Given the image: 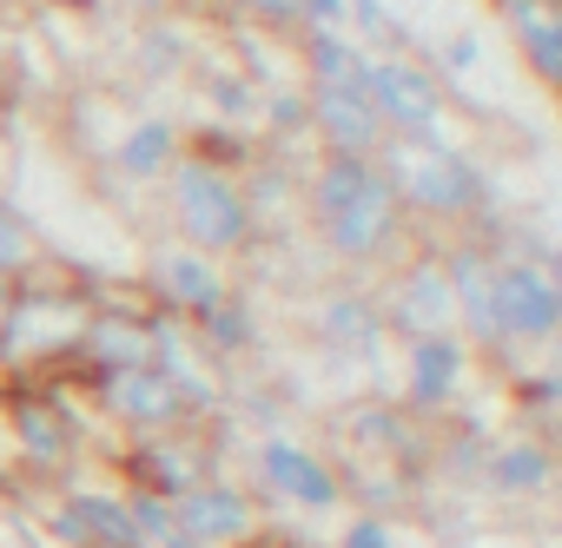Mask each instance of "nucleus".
<instances>
[{"instance_id": "f257e3e1", "label": "nucleus", "mask_w": 562, "mask_h": 548, "mask_svg": "<svg viewBox=\"0 0 562 548\" xmlns=\"http://www.w3.org/2000/svg\"><path fill=\"white\" fill-rule=\"evenodd\" d=\"M299 218L312 225V238L325 244V258L345 264V271H391L417 244V231H411L391 179L378 172V159L318 152L305 165Z\"/></svg>"}, {"instance_id": "f03ea898", "label": "nucleus", "mask_w": 562, "mask_h": 548, "mask_svg": "<svg viewBox=\"0 0 562 548\" xmlns=\"http://www.w3.org/2000/svg\"><path fill=\"white\" fill-rule=\"evenodd\" d=\"M378 172L391 179L404 218L417 238H457L470 225H483L490 212H503V185L496 172L457 139V133H437V139H384L378 146Z\"/></svg>"}, {"instance_id": "7ed1b4c3", "label": "nucleus", "mask_w": 562, "mask_h": 548, "mask_svg": "<svg viewBox=\"0 0 562 548\" xmlns=\"http://www.w3.org/2000/svg\"><path fill=\"white\" fill-rule=\"evenodd\" d=\"M93 305L74 278V264H47L34 278L14 285V311H8V331H0V377L8 384H41V377H60V364L74 357L80 331H87Z\"/></svg>"}, {"instance_id": "20e7f679", "label": "nucleus", "mask_w": 562, "mask_h": 548, "mask_svg": "<svg viewBox=\"0 0 562 548\" xmlns=\"http://www.w3.org/2000/svg\"><path fill=\"white\" fill-rule=\"evenodd\" d=\"M166 225L179 244L205 251V258H251L265 238H258V218L245 205V185L218 165H199V159H179L166 172Z\"/></svg>"}, {"instance_id": "39448f33", "label": "nucleus", "mask_w": 562, "mask_h": 548, "mask_svg": "<svg viewBox=\"0 0 562 548\" xmlns=\"http://www.w3.org/2000/svg\"><path fill=\"white\" fill-rule=\"evenodd\" d=\"M490 318H496V351L503 370L516 377L529 364H542L562 338V278L542 258H496L490 264Z\"/></svg>"}, {"instance_id": "423d86ee", "label": "nucleus", "mask_w": 562, "mask_h": 548, "mask_svg": "<svg viewBox=\"0 0 562 548\" xmlns=\"http://www.w3.org/2000/svg\"><path fill=\"white\" fill-rule=\"evenodd\" d=\"M245 463H251V495H258V509L265 502H285V509H299V515H338L345 509V476H338V463L325 456V449H312V443H299L292 430H265L251 449H245Z\"/></svg>"}, {"instance_id": "0eeeda50", "label": "nucleus", "mask_w": 562, "mask_h": 548, "mask_svg": "<svg viewBox=\"0 0 562 548\" xmlns=\"http://www.w3.org/2000/svg\"><path fill=\"white\" fill-rule=\"evenodd\" d=\"M378 318H384V338H397V344L457 331V298H450V278H443L437 238H417V244L384 271V285H378Z\"/></svg>"}, {"instance_id": "6e6552de", "label": "nucleus", "mask_w": 562, "mask_h": 548, "mask_svg": "<svg viewBox=\"0 0 562 548\" xmlns=\"http://www.w3.org/2000/svg\"><path fill=\"white\" fill-rule=\"evenodd\" d=\"M364 100L384 139H437L450 133V87L424 67V54H371Z\"/></svg>"}, {"instance_id": "1a4fd4ad", "label": "nucleus", "mask_w": 562, "mask_h": 548, "mask_svg": "<svg viewBox=\"0 0 562 548\" xmlns=\"http://www.w3.org/2000/svg\"><path fill=\"white\" fill-rule=\"evenodd\" d=\"M139 278V292H146V305L153 311H166V318H179V324H199L205 311H218L238 285H232V271L218 264V258H205V251H192V244H179V238H159L153 251H146V271H133Z\"/></svg>"}, {"instance_id": "9d476101", "label": "nucleus", "mask_w": 562, "mask_h": 548, "mask_svg": "<svg viewBox=\"0 0 562 548\" xmlns=\"http://www.w3.org/2000/svg\"><path fill=\"white\" fill-rule=\"evenodd\" d=\"M476 384V357L457 331H437V338H411L404 344V384H397V410L411 423H443L450 410H463Z\"/></svg>"}, {"instance_id": "9b49d317", "label": "nucleus", "mask_w": 562, "mask_h": 548, "mask_svg": "<svg viewBox=\"0 0 562 548\" xmlns=\"http://www.w3.org/2000/svg\"><path fill=\"white\" fill-rule=\"evenodd\" d=\"M265 528V509L245 482H232L225 469H212L205 482H192L172 502V541L166 548H245Z\"/></svg>"}, {"instance_id": "f8f14e48", "label": "nucleus", "mask_w": 562, "mask_h": 548, "mask_svg": "<svg viewBox=\"0 0 562 548\" xmlns=\"http://www.w3.org/2000/svg\"><path fill=\"white\" fill-rule=\"evenodd\" d=\"M41 528L60 548H146L133 515H126V495L100 489V482H80V476L54 489V502L41 509Z\"/></svg>"}, {"instance_id": "ddd939ff", "label": "nucleus", "mask_w": 562, "mask_h": 548, "mask_svg": "<svg viewBox=\"0 0 562 548\" xmlns=\"http://www.w3.org/2000/svg\"><path fill=\"white\" fill-rule=\"evenodd\" d=\"M87 410H100L113 430H126V443H133V436H172V430H192L186 403L172 397V384H166L153 364L100 377V384L87 390Z\"/></svg>"}, {"instance_id": "4468645a", "label": "nucleus", "mask_w": 562, "mask_h": 548, "mask_svg": "<svg viewBox=\"0 0 562 548\" xmlns=\"http://www.w3.org/2000/svg\"><path fill=\"white\" fill-rule=\"evenodd\" d=\"M218 463H212V443L199 430H172V436H133L120 449V476L126 489H146L159 502H179L192 482H205Z\"/></svg>"}, {"instance_id": "2eb2a0df", "label": "nucleus", "mask_w": 562, "mask_h": 548, "mask_svg": "<svg viewBox=\"0 0 562 548\" xmlns=\"http://www.w3.org/2000/svg\"><path fill=\"white\" fill-rule=\"evenodd\" d=\"M312 344L331 364H378L384 357V318H378V292L371 285H331L312 305Z\"/></svg>"}, {"instance_id": "dca6fc26", "label": "nucleus", "mask_w": 562, "mask_h": 548, "mask_svg": "<svg viewBox=\"0 0 562 548\" xmlns=\"http://www.w3.org/2000/svg\"><path fill=\"white\" fill-rule=\"evenodd\" d=\"M186 159V126L172 119V113H133L120 133H113V146H106V172L120 179V185H133V192H146V185H166V172Z\"/></svg>"}, {"instance_id": "f3484780", "label": "nucleus", "mask_w": 562, "mask_h": 548, "mask_svg": "<svg viewBox=\"0 0 562 548\" xmlns=\"http://www.w3.org/2000/svg\"><path fill=\"white\" fill-rule=\"evenodd\" d=\"M305 113H312V139H318V152L378 159L384 126H378V113H371L364 93H351V87H305Z\"/></svg>"}, {"instance_id": "a211bd4d", "label": "nucleus", "mask_w": 562, "mask_h": 548, "mask_svg": "<svg viewBox=\"0 0 562 548\" xmlns=\"http://www.w3.org/2000/svg\"><path fill=\"white\" fill-rule=\"evenodd\" d=\"M483 489L503 495V502H542L555 489V443L522 436V430L496 436L490 443V463H483Z\"/></svg>"}, {"instance_id": "6ab92c4d", "label": "nucleus", "mask_w": 562, "mask_h": 548, "mask_svg": "<svg viewBox=\"0 0 562 548\" xmlns=\"http://www.w3.org/2000/svg\"><path fill=\"white\" fill-rule=\"evenodd\" d=\"M536 87H562V0H490Z\"/></svg>"}, {"instance_id": "aec40b11", "label": "nucleus", "mask_w": 562, "mask_h": 548, "mask_svg": "<svg viewBox=\"0 0 562 548\" xmlns=\"http://www.w3.org/2000/svg\"><path fill=\"white\" fill-rule=\"evenodd\" d=\"M192 338H199V351L225 370V364H245V357H258L265 351V324H258V305L245 298V292H232L218 311H205L199 324H192Z\"/></svg>"}, {"instance_id": "412c9836", "label": "nucleus", "mask_w": 562, "mask_h": 548, "mask_svg": "<svg viewBox=\"0 0 562 548\" xmlns=\"http://www.w3.org/2000/svg\"><path fill=\"white\" fill-rule=\"evenodd\" d=\"M371 54L351 34H299V87H351L364 93Z\"/></svg>"}, {"instance_id": "4be33fe9", "label": "nucleus", "mask_w": 562, "mask_h": 548, "mask_svg": "<svg viewBox=\"0 0 562 548\" xmlns=\"http://www.w3.org/2000/svg\"><path fill=\"white\" fill-rule=\"evenodd\" d=\"M503 384H509V416H516V430L555 443V423H562V370L542 357V364H529V370H516V377H503Z\"/></svg>"}, {"instance_id": "5701e85b", "label": "nucleus", "mask_w": 562, "mask_h": 548, "mask_svg": "<svg viewBox=\"0 0 562 548\" xmlns=\"http://www.w3.org/2000/svg\"><path fill=\"white\" fill-rule=\"evenodd\" d=\"M47 264H54V244L34 225V212H21L14 198H0V278L21 285V278H34V271H47Z\"/></svg>"}, {"instance_id": "b1692460", "label": "nucleus", "mask_w": 562, "mask_h": 548, "mask_svg": "<svg viewBox=\"0 0 562 548\" xmlns=\"http://www.w3.org/2000/svg\"><path fill=\"white\" fill-rule=\"evenodd\" d=\"M345 34L364 54H424L417 27L391 8V0H345Z\"/></svg>"}, {"instance_id": "393cba45", "label": "nucleus", "mask_w": 562, "mask_h": 548, "mask_svg": "<svg viewBox=\"0 0 562 548\" xmlns=\"http://www.w3.org/2000/svg\"><path fill=\"white\" fill-rule=\"evenodd\" d=\"M133 67H139V80H179V73L192 67V34H186V21H179V14L139 21V34H133Z\"/></svg>"}, {"instance_id": "a878e982", "label": "nucleus", "mask_w": 562, "mask_h": 548, "mask_svg": "<svg viewBox=\"0 0 562 548\" xmlns=\"http://www.w3.org/2000/svg\"><path fill=\"white\" fill-rule=\"evenodd\" d=\"M186 159L218 165V172H232V179H238V172L258 159V133L225 126V119H192V133H186Z\"/></svg>"}, {"instance_id": "bb28decb", "label": "nucleus", "mask_w": 562, "mask_h": 548, "mask_svg": "<svg viewBox=\"0 0 562 548\" xmlns=\"http://www.w3.org/2000/svg\"><path fill=\"white\" fill-rule=\"evenodd\" d=\"M205 100H212L205 119H225V126L258 133V87H251L238 67H212V73H205Z\"/></svg>"}, {"instance_id": "cd10ccee", "label": "nucleus", "mask_w": 562, "mask_h": 548, "mask_svg": "<svg viewBox=\"0 0 562 548\" xmlns=\"http://www.w3.org/2000/svg\"><path fill=\"white\" fill-rule=\"evenodd\" d=\"M424 67H430L443 87H457L463 73H476V67H483V41H476V34H450V41L424 47Z\"/></svg>"}, {"instance_id": "c85d7f7f", "label": "nucleus", "mask_w": 562, "mask_h": 548, "mask_svg": "<svg viewBox=\"0 0 562 548\" xmlns=\"http://www.w3.org/2000/svg\"><path fill=\"white\" fill-rule=\"evenodd\" d=\"M120 495H126V515H133L139 541H146V548H166V541H172V502H159V495H146V489H120Z\"/></svg>"}, {"instance_id": "c756f323", "label": "nucleus", "mask_w": 562, "mask_h": 548, "mask_svg": "<svg viewBox=\"0 0 562 548\" xmlns=\"http://www.w3.org/2000/svg\"><path fill=\"white\" fill-rule=\"evenodd\" d=\"M331 548H397V522H384V515H345V528L331 535Z\"/></svg>"}, {"instance_id": "7c9ffc66", "label": "nucleus", "mask_w": 562, "mask_h": 548, "mask_svg": "<svg viewBox=\"0 0 562 548\" xmlns=\"http://www.w3.org/2000/svg\"><path fill=\"white\" fill-rule=\"evenodd\" d=\"M299 34H345V0H299Z\"/></svg>"}, {"instance_id": "2f4dec72", "label": "nucleus", "mask_w": 562, "mask_h": 548, "mask_svg": "<svg viewBox=\"0 0 562 548\" xmlns=\"http://www.w3.org/2000/svg\"><path fill=\"white\" fill-rule=\"evenodd\" d=\"M106 8H126L133 21H159V14H179L186 0H106Z\"/></svg>"}, {"instance_id": "473e14b6", "label": "nucleus", "mask_w": 562, "mask_h": 548, "mask_svg": "<svg viewBox=\"0 0 562 548\" xmlns=\"http://www.w3.org/2000/svg\"><path fill=\"white\" fill-rule=\"evenodd\" d=\"M14 165H21V152H14V133L0 126V198H14Z\"/></svg>"}, {"instance_id": "72a5a7b5", "label": "nucleus", "mask_w": 562, "mask_h": 548, "mask_svg": "<svg viewBox=\"0 0 562 548\" xmlns=\"http://www.w3.org/2000/svg\"><path fill=\"white\" fill-rule=\"evenodd\" d=\"M14 106H21V100H14V87H8V67H0V126L14 119Z\"/></svg>"}, {"instance_id": "f704fd0d", "label": "nucleus", "mask_w": 562, "mask_h": 548, "mask_svg": "<svg viewBox=\"0 0 562 548\" xmlns=\"http://www.w3.org/2000/svg\"><path fill=\"white\" fill-rule=\"evenodd\" d=\"M8 311H14V285L0 278V331H8Z\"/></svg>"}]
</instances>
